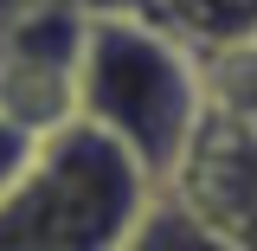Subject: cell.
<instances>
[{"mask_svg":"<svg viewBox=\"0 0 257 251\" xmlns=\"http://www.w3.org/2000/svg\"><path fill=\"white\" fill-rule=\"evenodd\" d=\"M77 13H90V20H103V13H135V20H148L161 0H71Z\"/></svg>","mask_w":257,"mask_h":251,"instance_id":"obj_7","label":"cell"},{"mask_svg":"<svg viewBox=\"0 0 257 251\" xmlns=\"http://www.w3.org/2000/svg\"><path fill=\"white\" fill-rule=\"evenodd\" d=\"M20 7H39V0H0V20H7V13H20Z\"/></svg>","mask_w":257,"mask_h":251,"instance_id":"obj_8","label":"cell"},{"mask_svg":"<svg viewBox=\"0 0 257 251\" xmlns=\"http://www.w3.org/2000/svg\"><path fill=\"white\" fill-rule=\"evenodd\" d=\"M148 20L161 32H174L187 52L206 45L212 58L238 52V45H257V0H161Z\"/></svg>","mask_w":257,"mask_h":251,"instance_id":"obj_4","label":"cell"},{"mask_svg":"<svg viewBox=\"0 0 257 251\" xmlns=\"http://www.w3.org/2000/svg\"><path fill=\"white\" fill-rule=\"evenodd\" d=\"M32 155H39V135L0 116V193H7V187H13V181L32 168Z\"/></svg>","mask_w":257,"mask_h":251,"instance_id":"obj_6","label":"cell"},{"mask_svg":"<svg viewBox=\"0 0 257 251\" xmlns=\"http://www.w3.org/2000/svg\"><path fill=\"white\" fill-rule=\"evenodd\" d=\"M71 116L103 129L155 187L180 168L193 129L206 116V71L174 32L135 13H103L84 32Z\"/></svg>","mask_w":257,"mask_h":251,"instance_id":"obj_1","label":"cell"},{"mask_svg":"<svg viewBox=\"0 0 257 251\" xmlns=\"http://www.w3.org/2000/svg\"><path fill=\"white\" fill-rule=\"evenodd\" d=\"M122 251H238V245H231V238H219V232L199 219L180 193L155 187V193H148V206H142V213H135V225H128Z\"/></svg>","mask_w":257,"mask_h":251,"instance_id":"obj_5","label":"cell"},{"mask_svg":"<svg viewBox=\"0 0 257 251\" xmlns=\"http://www.w3.org/2000/svg\"><path fill=\"white\" fill-rule=\"evenodd\" d=\"M167 193H180L238 251H257V123L231 116L206 97V116L193 129L180 168L167 174Z\"/></svg>","mask_w":257,"mask_h":251,"instance_id":"obj_3","label":"cell"},{"mask_svg":"<svg viewBox=\"0 0 257 251\" xmlns=\"http://www.w3.org/2000/svg\"><path fill=\"white\" fill-rule=\"evenodd\" d=\"M155 181L90 123L39 135L32 168L0 193V251H122Z\"/></svg>","mask_w":257,"mask_h":251,"instance_id":"obj_2","label":"cell"}]
</instances>
